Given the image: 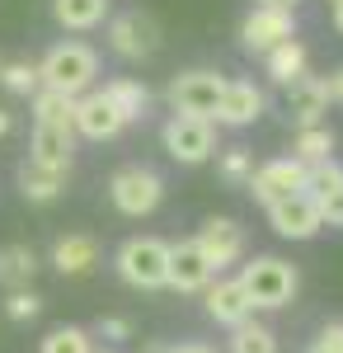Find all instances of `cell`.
<instances>
[{"label":"cell","instance_id":"obj_28","mask_svg":"<svg viewBox=\"0 0 343 353\" xmlns=\"http://www.w3.org/2000/svg\"><path fill=\"white\" fill-rule=\"evenodd\" d=\"M43 353H94V344H90V334L80 325H56L43 339Z\"/></svg>","mask_w":343,"mask_h":353},{"label":"cell","instance_id":"obj_12","mask_svg":"<svg viewBox=\"0 0 343 353\" xmlns=\"http://www.w3.org/2000/svg\"><path fill=\"white\" fill-rule=\"evenodd\" d=\"M193 241H198V250L207 254L211 269L221 273V269H231L240 254H245V226H240V221H231V217H211L207 226L193 236Z\"/></svg>","mask_w":343,"mask_h":353},{"label":"cell","instance_id":"obj_24","mask_svg":"<svg viewBox=\"0 0 343 353\" xmlns=\"http://www.w3.org/2000/svg\"><path fill=\"white\" fill-rule=\"evenodd\" d=\"M264 66H268V76L287 90L291 81H301V76H306V48L291 38V43H282V48H273V52L264 57Z\"/></svg>","mask_w":343,"mask_h":353},{"label":"cell","instance_id":"obj_3","mask_svg":"<svg viewBox=\"0 0 343 353\" xmlns=\"http://www.w3.org/2000/svg\"><path fill=\"white\" fill-rule=\"evenodd\" d=\"M240 283H245V292L254 301V311H278V306H287L296 297V269H291L287 259H278V254H259L254 264H245L240 273Z\"/></svg>","mask_w":343,"mask_h":353},{"label":"cell","instance_id":"obj_26","mask_svg":"<svg viewBox=\"0 0 343 353\" xmlns=\"http://www.w3.org/2000/svg\"><path fill=\"white\" fill-rule=\"evenodd\" d=\"M231 353H278V334H273L268 325L245 321V325L231 330Z\"/></svg>","mask_w":343,"mask_h":353},{"label":"cell","instance_id":"obj_34","mask_svg":"<svg viewBox=\"0 0 343 353\" xmlns=\"http://www.w3.org/2000/svg\"><path fill=\"white\" fill-rule=\"evenodd\" d=\"M259 5H268V10H291V14H296L301 0H259Z\"/></svg>","mask_w":343,"mask_h":353},{"label":"cell","instance_id":"obj_15","mask_svg":"<svg viewBox=\"0 0 343 353\" xmlns=\"http://www.w3.org/2000/svg\"><path fill=\"white\" fill-rule=\"evenodd\" d=\"M329 81L324 76H301L287 85V113L296 118V128H315L320 118L329 113Z\"/></svg>","mask_w":343,"mask_h":353},{"label":"cell","instance_id":"obj_19","mask_svg":"<svg viewBox=\"0 0 343 353\" xmlns=\"http://www.w3.org/2000/svg\"><path fill=\"white\" fill-rule=\"evenodd\" d=\"M61 189H66V170L61 165H43L33 156L19 165V193L28 203H52V198H61Z\"/></svg>","mask_w":343,"mask_h":353},{"label":"cell","instance_id":"obj_23","mask_svg":"<svg viewBox=\"0 0 343 353\" xmlns=\"http://www.w3.org/2000/svg\"><path fill=\"white\" fill-rule=\"evenodd\" d=\"M291 156H296V161H306V165H324V161H334V132H329L324 123H315V128H296Z\"/></svg>","mask_w":343,"mask_h":353},{"label":"cell","instance_id":"obj_6","mask_svg":"<svg viewBox=\"0 0 343 353\" xmlns=\"http://www.w3.org/2000/svg\"><path fill=\"white\" fill-rule=\"evenodd\" d=\"M306 184H311V165L296 161V156L264 161L259 170H254V179H249V189H254V198H259L264 208L282 203V198H291V193H306Z\"/></svg>","mask_w":343,"mask_h":353},{"label":"cell","instance_id":"obj_36","mask_svg":"<svg viewBox=\"0 0 343 353\" xmlns=\"http://www.w3.org/2000/svg\"><path fill=\"white\" fill-rule=\"evenodd\" d=\"M169 353H211L207 344H179V349H169Z\"/></svg>","mask_w":343,"mask_h":353},{"label":"cell","instance_id":"obj_20","mask_svg":"<svg viewBox=\"0 0 343 353\" xmlns=\"http://www.w3.org/2000/svg\"><path fill=\"white\" fill-rule=\"evenodd\" d=\"M52 264L61 278H85V273L99 264V245L90 241V236H61L52 245Z\"/></svg>","mask_w":343,"mask_h":353},{"label":"cell","instance_id":"obj_25","mask_svg":"<svg viewBox=\"0 0 343 353\" xmlns=\"http://www.w3.org/2000/svg\"><path fill=\"white\" fill-rule=\"evenodd\" d=\"M104 94L118 104V113L132 123V118H141L146 113V104H151V94H146V85L141 81H132V76H118V81H108L104 85Z\"/></svg>","mask_w":343,"mask_h":353},{"label":"cell","instance_id":"obj_17","mask_svg":"<svg viewBox=\"0 0 343 353\" xmlns=\"http://www.w3.org/2000/svg\"><path fill=\"white\" fill-rule=\"evenodd\" d=\"M306 193L320 203L324 226H343V165L339 161L311 165V184H306Z\"/></svg>","mask_w":343,"mask_h":353},{"label":"cell","instance_id":"obj_8","mask_svg":"<svg viewBox=\"0 0 343 353\" xmlns=\"http://www.w3.org/2000/svg\"><path fill=\"white\" fill-rule=\"evenodd\" d=\"M108 48L123 57V61H141L160 48V24L141 10H127V14H113L108 19Z\"/></svg>","mask_w":343,"mask_h":353},{"label":"cell","instance_id":"obj_16","mask_svg":"<svg viewBox=\"0 0 343 353\" xmlns=\"http://www.w3.org/2000/svg\"><path fill=\"white\" fill-rule=\"evenodd\" d=\"M207 316L216 321V325H245L249 316H254V301H249V292H245V283L240 278H216L207 288Z\"/></svg>","mask_w":343,"mask_h":353},{"label":"cell","instance_id":"obj_21","mask_svg":"<svg viewBox=\"0 0 343 353\" xmlns=\"http://www.w3.org/2000/svg\"><path fill=\"white\" fill-rule=\"evenodd\" d=\"M113 10V0H52V14L61 28H71V33H90V28H99Z\"/></svg>","mask_w":343,"mask_h":353},{"label":"cell","instance_id":"obj_14","mask_svg":"<svg viewBox=\"0 0 343 353\" xmlns=\"http://www.w3.org/2000/svg\"><path fill=\"white\" fill-rule=\"evenodd\" d=\"M216 269L207 264V254L198 250V241L169 245V288L174 292H207Z\"/></svg>","mask_w":343,"mask_h":353},{"label":"cell","instance_id":"obj_32","mask_svg":"<svg viewBox=\"0 0 343 353\" xmlns=\"http://www.w3.org/2000/svg\"><path fill=\"white\" fill-rule=\"evenodd\" d=\"M99 334H104V339H127L132 325H127L123 316H108V321H99Z\"/></svg>","mask_w":343,"mask_h":353},{"label":"cell","instance_id":"obj_13","mask_svg":"<svg viewBox=\"0 0 343 353\" xmlns=\"http://www.w3.org/2000/svg\"><path fill=\"white\" fill-rule=\"evenodd\" d=\"M264 118V90L254 81H226L221 90V104H216V128H249Z\"/></svg>","mask_w":343,"mask_h":353},{"label":"cell","instance_id":"obj_22","mask_svg":"<svg viewBox=\"0 0 343 353\" xmlns=\"http://www.w3.org/2000/svg\"><path fill=\"white\" fill-rule=\"evenodd\" d=\"M33 273H38L33 245H5V250H0V283H5V288H28Z\"/></svg>","mask_w":343,"mask_h":353},{"label":"cell","instance_id":"obj_27","mask_svg":"<svg viewBox=\"0 0 343 353\" xmlns=\"http://www.w3.org/2000/svg\"><path fill=\"white\" fill-rule=\"evenodd\" d=\"M0 85H5L10 94H38V90H43V71H38L33 61H5V66H0Z\"/></svg>","mask_w":343,"mask_h":353},{"label":"cell","instance_id":"obj_30","mask_svg":"<svg viewBox=\"0 0 343 353\" xmlns=\"http://www.w3.org/2000/svg\"><path fill=\"white\" fill-rule=\"evenodd\" d=\"M38 311H43V297L28 292V288H14V292L5 297V316H10V321H33Z\"/></svg>","mask_w":343,"mask_h":353},{"label":"cell","instance_id":"obj_7","mask_svg":"<svg viewBox=\"0 0 343 353\" xmlns=\"http://www.w3.org/2000/svg\"><path fill=\"white\" fill-rule=\"evenodd\" d=\"M221 90H226V76H216V71H184V76L169 81V104H174V113L216 118Z\"/></svg>","mask_w":343,"mask_h":353},{"label":"cell","instance_id":"obj_18","mask_svg":"<svg viewBox=\"0 0 343 353\" xmlns=\"http://www.w3.org/2000/svg\"><path fill=\"white\" fill-rule=\"evenodd\" d=\"M71 151H76V128H56V123H33V141H28V156H33V161L71 170Z\"/></svg>","mask_w":343,"mask_h":353},{"label":"cell","instance_id":"obj_1","mask_svg":"<svg viewBox=\"0 0 343 353\" xmlns=\"http://www.w3.org/2000/svg\"><path fill=\"white\" fill-rule=\"evenodd\" d=\"M38 71H43L48 90H61V94L80 99V94H90V85L99 76V57H94L90 43H56L52 52L38 61Z\"/></svg>","mask_w":343,"mask_h":353},{"label":"cell","instance_id":"obj_4","mask_svg":"<svg viewBox=\"0 0 343 353\" xmlns=\"http://www.w3.org/2000/svg\"><path fill=\"white\" fill-rule=\"evenodd\" d=\"M160 141H165V151L179 165H202L216 156V123L211 118H193V113H174L165 123Z\"/></svg>","mask_w":343,"mask_h":353},{"label":"cell","instance_id":"obj_33","mask_svg":"<svg viewBox=\"0 0 343 353\" xmlns=\"http://www.w3.org/2000/svg\"><path fill=\"white\" fill-rule=\"evenodd\" d=\"M329 99H334V104H343V66L329 76Z\"/></svg>","mask_w":343,"mask_h":353},{"label":"cell","instance_id":"obj_9","mask_svg":"<svg viewBox=\"0 0 343 353\" xmlns=\"http://www.w3.org/2000/svg\"><path fill=\"white\" fill-rule=\"evenodd\" d=\"M240 38H245V48H249V52L268 57L273 48H282V43L296 38V19H291V10H268V5H259L254 14H245Z\"/></svg>","mask_w":343,"mask_h":353},{"label":"cell","instance_id":"obj_35","mask_svg":"<svg viewBox=\"0 0 343 353\" xmlns=\"http://www.w3.org/2000/svg\"><path fill=\"white\" fill-rule=\"evenodd\" d=\"M10 128H14V113L0 109V137H10Z\"/></svg>","mask_w":343,"mask_h":353},{"label":"cell","instance_id":"obj_38","mask_svg":"<svg viewBox=\"0 0 343 353\" xmlns=\"http://www.w3.org/2000/svg\"><path fill=\"white\" fill-rule=\"evenodd\" d=\"M329 5H343V0H329Z\"/></svg>","mask_w":343,"mask_h":353},{"label":"cell","instance_id":"obj_2","mask_svg":"<svg viewBox=\"0 0 343 353\" xmlns=\"http://www.w3.org/2000/svg\"><path fill=\"white\" fill-rule=\"evenodd\" d=\"M118 278L127 288H141V292H156V288H169V245L156 241V236H132L118 250Z\"/></svg>","mask_w":343,"mask_h":353},{"label":"cell","instance_id":"obj_39","mask_svg":"<svg viewBox=\"0 0 343 353\" xmlns=\"http://www.w3.org/2000/svg\"><path fill=\"white\" fill-rule=\"evenodd\" d=\"M0 66H5V61H0Z\"/></svg>","mask_w":343,"mask_h":353},{"label":"cell","instance_id":"obj_11","mask_svg":"<svg viewBox=\"0 0 343 353\" xmlns=\"http://www.w3.org/2000/svg\"><path fill=\"white\" fill-rule=\"evenodd\" d=\"M127 128V118L118 113V104L108 99L104 90H90V94H80L76 99V132L90 137V141H108V137H118Z\"/></svg>","mask_w":343,"mask_h":353},{"label":"cell","instance_id":"obj_37","mask_svg":"<svg viewBox=\"0 0 343 353\" xmlns=\"http://www.w3.org/2000/svg\"><path fill=\"white\" fill-rule=\"evenodd\" d=\"M334 28L343 33V5H334Z\"/></svg>","mask_w":343,"mask_h":353},{"label":"cell","instance_id":"obj_5","mask_svg":"<svg viewBox=\"0 0 343 353\" xmlns=\"http://www.w3.org/2000/svg\"><path fill=\"white\" fill-rule=\"evenodd\" d=\"M108 198H113V208H118L123 217H151L160 208V198H165V184H160L156 170L127 165V170H118V174L108 179Z\"/></svg>","mask_w":343,"mask_h":353},{"label":"cell","instance_id":"obj_31","mask_svg":"<svg viewBox=\"0 0 343 353\" xmlns=\"http://www.w3.org/2000/svg\"><path fill=\"white\" fill-rule=\"evenodd\" d=\"M306 353H343V321H339V325H324V330H320L315 344H311Z\"/></svg>","mask_w":343,"mask_h":353},{"label":"cell","instance_id":"obj_29","mask_svg":"<svg viewBox=\"0 0 343 353\" xmlns=\"http://www.w3.org/2000/svg\"><path fill=\"white\" fill-rule=\"evenodd\" d=\"M254 151H245V146H231V151H221V179L226 184H249L254 179Z\"/></svg>","mask_w":343,"mask_h":353},{"label":"cell","instance_id":"obj_10","mask_svg":"<svg viewBox=\"0 0 343 353\" xmlns=\"http://www.w3.org/2000/svg\"><path fill=\"white\" fill-rule=\"evenodd\" d=\"M268 221H273V231H278L282 241H311L320 226H324L320 203L311 193H291L282 203H273V208H268Z\"/></svg>","mask_w":343,"mask_h":353}]
</instances>
